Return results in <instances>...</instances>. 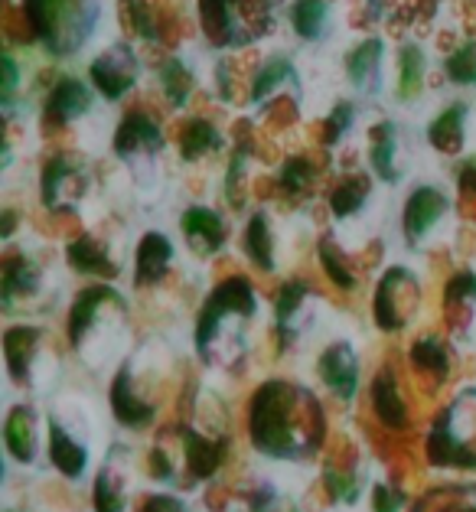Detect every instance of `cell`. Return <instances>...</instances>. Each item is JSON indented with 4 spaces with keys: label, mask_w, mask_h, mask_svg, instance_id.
<instances>
[{
    "label": "cell",
    "mask_w": 476,
    "mask_h": 512,
    "mask_svg": "<svg viewBox=\"0 0 476 512\" xmlns=\"http://www.w3.org/2000/svg\"><path fill=\"white\" fill-rule=\"evenodd\" d=\"M124 336H128V327H124V307L115 291L92 287V291H85L75 301L72 343L92 369L105 366L108 359H115L121 353Z\"/></svg>",
    "instance_id": "obj_1"
},
{
    "label": "cell",
    "mask_w": 476,
    "mask_h": 512,
    "mask_svg": "<svg viewBox=\"0 0 476 512\" xmlns=\"http://www.w3.org/2000/svg\"><path fill=\"white\" fill-rule=\"evenodd\" d=\"M27 17L33 33L53 53L66 56L89 40L98 17V0H27Z\"/></svg>",
    "instance_id": "obj_2"
},
{
    "label": "cell",
    "mask_w": 476,
    "mask_h": 512,
    "mask_svg": "<svg viewBox=\"0 0 476 512\" xmlns=\"http://www.w3.org/2000/svg\"><path fill=\"white\" fill-rule=\"evenodd\" d=\"M258 301L248 281H229L216 291L212 304L206 307L203 327H199V343L206 346V356H219V349L232 340H242L245 323L255 317Z\"/></svg>",
    "instance_id": "obj_3"
},
{
    "label": "cell",
    "mask_w": 476,
    "mask_h": 512,
    "mask_svg": "<svg viewBox=\"0 0 476 512\" xmlns=\"http://www.w3.org/2000/svg\"><path fill=\"white\" fill-rule=\"evenodd\" d=\"M203 30L216 46H235L255 40L268 30V0H199Z\"/></svg>",
    "instance_id": "obj_4"
},
{
    "label": "cell",
    "mask_w": 476,
    "mask_h": 512,
    "mask_svg": "<svg viewBox=\"0 0 476 512\" xmlns=\"http://www.w3.org/2000/svg\"><path fill=\"white\" fill-rule=\"evenodd\" d=\"M294 395L291 389H268L255 408V441L274 454H291L297 447V421H294Z\"/></svg>",
    "instance_id": "obj_5"
},
{
    "label": "cell",
    "mask_w": 476,
    "mask_h": 512,
    "mask_svg": "<svg viewBox=\"0 0 476 512\" xmlns=\"http://www.w3.org/2000/svg\"><path fill=\"white\" fill-rule=\"evenodd\" d=\"M137 62L128 46H115L92 62V82L105 98H121L134 85Z\"/></svg>",
    "instance_id": "obj_6"
},
{
    "label": "cell",
    "mask_w": 476,
    "mask_h": 512,
    "mask_svg": "<svg viewBox=\"0 0 476 512\" xmlns=\"http://www.w3.org/2000/svg\"><path fill=\"white\" fill-rule=\"evenodd\" d=\"M447 212V199L441 190H434V186H421L415 190V196L408 199L405 206V232L411 242H421L424 235H428L437 222L444 219Z\"/></svg>",
    "instance_id": "obj_7"
},
{
    "label": "cell",
    "mask_w": 476,
    "mask_h": 512,
    "mask_svg": "<svg viewBox=\"0 0 476 512\" xmlns=\"http://www.w3.org/2000/svg\"><path fill=\"white\" fill-rule=\"evenodd\" d=\"M49 457H53V464L66 473V477H82L85 464H89L85 444L69 428H62L59 421L49 424Z\"/></svg>",
    "instance_id": "obj_8"
},
{
    "label": "cell",
    "mask_w": 476,
    "mask_h": 512,
    "mask_svg": "<svg viewBox=\"0 0 476 512\" xmlns=\"http://www.w3.org/2000/svg\"><path fill=\"white\" fill-rule=\"evenodd\" d=\"M320 376L323 382L330 385L336 395L349 398L356 392V382H359V366H356V356L349 346H333L327 356L320 359Z\"/></svg>",
    "instance_id": "obj_9"
},
{
    "label": "cell",
    "mask_w": 476,
    "mask_h": 512,
    "mask_svg": "<svg viewBox=\"0 0 476 512\" xmlns=\"http://www.w3.org/2000/svg\"><path fill=\"white\" fill-rule=\"evenodd\" d=\"M160 128L147 115H131L121 124L118 131V154L121 157H134V154H154L160 151Z\"/></svg>",
    "instance_id": "obj_10"
},
{
    "label": "cell",
    "mask_w": 476,
    "mask_h": 512,
    "mask_svg": "<svg viewBox=\"0 0 476 512\" xmlns=\"http://www.w3.org/2000/svg\"><path fill=\"white\" fill-rule=\"evenodd\" d=\"M346 72L359 89H369L375 92L379 89V79H382V43L379 40H366L359 43L353 53L346 59Z\"/></svg>",
    "instance_id": "obj_11"
},
{
    "label": "cell",
    "mask_w": 476,
    "mask_h": 512,
    "mask_svg": "<svg viewBox=\"0 0 476 512\" xmlns=\"http://www.w3.org/2000/svg\"><path fill=\"white\" fill-rule=\"evenodd\" d=\"M183 232H186V239L193 242L196 252H216L225 239L222 219L212 209H199V206L183 216Z\"/></svg>",
    "instance_id": "obj_12"
},
{
    "label": "cell",
    "mask_w": 476,
    "mask_h": 512,
    "mask_svg": "<svg viewBox=\"0 0 476 512\" xmlns=\"http://www.w3.org/2000/svg\"><path fill=\"white\" fill-rule=\"evenodd\" d=\"M82 170L69 160H49L43 177V199L46 206H62V196H82Z\"/></svg>",
    "instance_id": "obj_13"
},
{
    "label": "cell",
    "mask_w": 476,
    "mask_h": 512,
    "mask_svg": "<svg viewBox=\"0 0 476 512\" xmlns=\"http://www.w3.org/2000/svg\"><path fill=\"white\" fill-rule=\"evenodd\" d=\"M89 108H92V95L82 82H75V79H62L53 89V95H49V115H53L56 121L82 118Z\"/></svg>",
    "instance_id": "obj_14"
},
{
    "label": "cell",
    "mask_w": 476,
    "mask_h": 512,
    "mask_svg": "<svg viewBox=\"0 0 476 512\" xmlns=\"http://www.w3.org/2000/svg\"><path fill=\"white\" fill-rule=\"evenodd\" d=\"M170 242L164 239V235L150 232L147 239L141 242V248H137V281L147 284V281H157L160 274L167 271L170 265Z\"/></svg>",
    "instance_id": "obj_15"
},
{
    "label": "cell",
    "mask_w": 476,
    "mask_h": 512,
    "mask_svg": "<svg viewBox=\"0 0 476 512\" xmlns=\"http://www.w3.org/2000/svg\"><path fill=\"white\" fill-rule=\"evenodd\" d=\"M463 115H467V108L463 105H450L447 111H441V118L431 124V144L437 151L444 154H457L463 147Z\"/></svg>",
    "instance_id": "obj_16"
},
{
    "label": "cell",
    "mask_w": 476,
    "mask_h": 512,
    "mask_svg": "<svg viewBox=\"0 0 476 512\" xmlns=\"http://www.w3.org/2000/svg\"><path fill=\"white\" fill-rule=\"evenodd\" d=\"M95 506L98 512H124L128 506V480H124V470L108 464L102 470V480H98L95 490Z\"/></svg>",
    "instance_id": "obj_17"
},
{
    "label": "cell",
    "mask_w": 476,
    "mask_h": 512,
    "mask_svg": "<svg viewBox=\"0 0 476 512\" xmlns=\"http://www.w3.org/2000/svg\"><path fill=\"white\" fill-rule=\"evenodd\" d=\"M7 447L17 460H33L36 454V431H33V415L27 408L14 411L7 418Z\"/></svg>",
    "instance_id": "obj_18"
},
{
    "label": "cell",
    "mask_w": 476,
    "mask_h": 512,
    "mask_svg": "<svg viewBox=\"0 0 476 512\" xmlns=\"http://www.w3.org/2000/svg\"><path fill=\"white\" fill-rule=\"evenodd\" d=\"M327 20H330V10L323 0H297L291 10L294 30L304 36V40H320L323 30H327Z\"/></svg>",
    "instance_id": "obj_19"
},
{
    "label": "cell",
    "mask_w": 476,
    "mask_h": 512,
    "mask_svg": "<svg viewBox=\"0 0 476 512\" xmlns=\"http://www.w3.org/2000/svg\"><path fill=\"white\" fill-rule=\"evenodd\" d=\"M216 147H219V134H216L212 124H206V121H190V124H186V131L180 137V151H183L186 160L203 157L209 151H216Z\"/></svg>",
    "instance_id": "obj_20"
},
{
    "label": "cell",
    "mask_w": 476,
    "mask_h": 512,
    "mask_svg": "<svg viewBox=\"0 0 476 512\" xmlns=\"http://www.w3.org/2000/svg\"><path fill=\"white\" fill-rule=\"evenodd\" d=\"M372 167L379 170L382 180H395V128L379 124L372 131Z\"/></svg>",
    "instance_id": "obj_21"
},
{
    "label": "cell",
    "mask_w": 476,
    "mask_h": 512,
    "mask_svg": "<svg viewBox=\"0 0 476 512\" xmlns=\"http://www.w3.org/2000/svg\"><path fill=\"white\" fill-rule=\"evenodd\" d=\"M278 85H297V76H294V69H291V62L287 59H268L265 66H261L258 72V79H255V92L252 98L255 102H261V98H268Z\"/></svg>",
    "instance_id": "obj_22"
},
{
    "label": "cell",
    "mask_w": 476,
    "mask_h": 512,
    "mask_svg": "<svg viewBox=\"0 0 476 512\" xmlns=\"http://www.w3.org/2000/svg\"><path fill=\"white\" fill-rule=\"evenodd\" d=\"M424 85V53L418 46H405L402 53V79H398V98L411 102Z\"/></svg>",
    "instance_id": "obj_23"
},
{
    "label": "cell",
    "mask_w": 476,
    "mask_h": 512,
    "mask_svg": "<svg viewBox=\"0 0 476 512\" xmlns=\"http://www.w3.org/2000/svg\"><path fill=\"white\" fill-rule=\"evenodd\" d=\"M366 196H369V180H362V177H349L343 180L340 186H336V193H333V212L336 216H353V212L366 203Z\"/></svg>",
    "instance_id": "obj_24"
},
{
    "label": "cell",
    "mask_w": 476,
    "mask_h": 512,
    "mask_svg": "<svg viewBox=\"0 0 476 512\" xmlns=\"http://www.w3.org/2000/svg\"><path fill=\"white\" fill-rule=\"evenodd\" d=\"M160 82H164L167 89V98L173 105H183L186 98H190V89H193V76L183 69L180 59H170L164 69H160Z\"/></svg>",
    "instance_id": "obj_25"
},
{
    "label": "cell",
    "mask_w": 476,
    "mask_h": 512,
    "mask_svg": "<svg viewBox=\"0 0 476 512\" xmlns=\"http://www.w3.org/2000/svg\"><path fill=\"white\" fill-rule=\"evenodd\" d=\"M69 261L79 271H105L108 268V255L102 252V245L95 239H79L69 245Z\"/></svg>",
    "instance_id": "obj_26"
},
{
    "label": "cell",
    "mask_w": 476,
    "mask_h": 512,
    "mask_svg": "<svg viewBox=\"0 0 476 512\" xmlns=\"http://www.w3.org/2000/svg\"><path fill=\"white\" fill-rule=\"evenodd\" d=\"M248 252L258 261V265L274 268V255H271V232H268V219L255 216L252 226H248Z\"/></svg>",
    "instance_id": "obj_27"
},
{
    "label": "cell",
    "mask_w": 476,
    "mask_h": 512,
    "mask_svg": "<svg viewBox=\"0 0 476 512\" xmlns=\"http://www.w3.org/2000/svg\"><path fill=\"white\" fill-rule=\"evenodd\" d=\"M447 76L454 82H460V85L476 82V53L470 46L457 49V53L447 59Z\"/></svg>",
    "instance_id": "obj_28"
},
{
    "label": "cell",
    "mask_w": 476,
    "mask_h": 512,
    "mask_svg": "<svg viewBox=\"0 0 476 512\" xmlns=\"http://www.w3.org/2000/svg\"><path fill=\"white\" fill-rule=\"evenodd\" d=\"M411 359H415V366H421L424 372H447L444 346L434 343V340H421L415 346V353H411Z\"/></svg>",
    "instance_id": "obj_29"
},
{
    "label": "cell",
    "mask_w": 476,
    "mask_h": 512,
    "mask_svg": "<svg viewBox=\"0 0 476 512\" xmlns=\"http://www.w3.org/2000/svg\"><path fill=\"white\" fill-rule=\"evenodd\" d=\"M307 180H310V167L304 164V160H291V164L284 167V186L287 190H304L307 186Z\"/></svg>",
    "instance_id": "obj_30"
},
{
    "label": "cell",
    "mask_w": 476,
    "mask_h": 512,
    "mask_svg": "<svg viewBox=\"0 0 476 512\" xmlns=\"http://www.w3.org/2000/svg\"><path fill=\"white\" fill-rule=\"evenodd\" d=\"M349 118H353V108H349L346 102L333 108V118H330V124H327V144H333L336 137H340V134L346 131Z\"/></svg>",
    "instance_id": "obj_31"
},
{
    "label": "cell",
    "mask_w": 476,
    "mask_h": 512,
    "mask_svg": "<svg viewBox=\"0 0 476 512\" xmlns=\"http://www.w3.org/2000/svg\"><path fill=\"white\" fill-rule=\"evenodd\" d=\"M0 69H4V98H14V92H17V62L10 56H4V59H0Z\"/></svg>",
    "instance_id": "obj_32"
},
{
    "label": "cell",
    "mask_w": 476,
    "mask_h": 512,
    "mask_svg": "<svg viewBox=\"0 0 476 512\" xmlns=\"http://www.w3.org/2000/svg\"><path fill=\"white\" fill-rule=\"evenodd\" d=\"M128 7L134 14V27L144 33V40H154V27H150V20H147V10L137 4V0H128Z\"/></svg>",
    "instance_id": "obj_33"
},
{
    "label": "cell",
    "mask_w": 476,
    "mask_h": 512,
    "mask_svg": "<svg viewBox=\"0 0 476 512\" xmlns=\"http://www.w3.org/2000/svg\"><path fill=\"white\" fill-rule=\"evenodd\" d=\"M460 183H463V190L476 193V164H467V170L460 173Z\"/></svg>",
    "instance_id": "obj_34"
}]
</instances>
